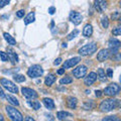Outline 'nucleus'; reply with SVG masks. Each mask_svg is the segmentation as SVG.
<instances>
[{
    "instance_id": "nucleus-16",
    "label": "nucleus",
    "mask_w": 121,
    "mask_h": 121,
    "mask_svg": "<svg viewBox=\"0 0 121 121\" xmlns=\"http://www.w3.org/2000/svg\"><path fill=\"white\" fill-rule=\"evenodd\" d=\"M93 35V26L91 24H86L83 29V35L85 37H90Z\"/></svg>"
},
{
    "instance_id": "nucleus-3",
    "label": "nucleus",
    "mask_w": 121,
    "mask_h": 121,
    "mask_svg": "<svg viewBox=\"0 0 121 121\" xmlns=\"http://www.w3.org/2000/svg\"><path fill=\"white\" fill-rule=\"evenodd\" d=\"M97 44L95 43H90L85 44L84 47H82L80 50H79V54L81 56H89L94 54L97 51Z\"/></svg>"
},
{
    "instance_id": "nucleus-29",
    "label": "nucleus",
    "mask_w": 121,
    "mask_h": 121,
    "mask_svg": "<svg viewBox=\"0 0 121 121\" xmlns=\"http://www.w3.org/2000/svg\"><path fill=\"white\" fill-rule=\"evenodd\" d=\"M101 24L103 26V28H107L109 26V20L107 16H103L101 18Z\"/></svg>"
},
{
    "instance_id": "nucleus-24",
    "label": "nucleus",
    "mask_w": 121,
    "mask_h": 121,
    "mask_svg": "<svg viewBox=\"0 0 121 121\" xmlns=\"http://www.w3.org/2000/svg\"><path fill=\"white\" fill-rule=\"evenodd\" d=\"M28 105L30 106V107H32V109H35V110H39V109H40V103L39 101H27Z\"/></svg>"
},
{
    "instance_id": "nucleus-40",
    "label": "nucleus",
    "mask_w": 121,
    "mask_h": 121,
    "mask_svg": "<svg viewBox=\"0 0 121 121\" xmlns=\"http://www.w3.org/2000/svg\"><path fill=\"white\" fill-rule=\"evenodd\" d=\"M119 16V13L118 12H115L114 14H112V19L113 20H115V19H117V17Z\"/></svg>"
},
{
    "instance_id": "nucleus-9",
    "label": "nucleus",
    "mask_w": 121,
    "mask_h": 121,
    "mask_svg": "<svg viewBox=\"0 0 121 121\" xmlns=\"http://www.w3.org/2000/svg\"><path fill=\"white\" fill-rule=\"evenodd\" d=\"M87 74V67L84 65H81L77 67L76 69L73 70V75L75 76L77 79H81V78H84Z\"/></svg>"
},
{
    "instance_id": "nucleus-27",
    "label": "nucleus",
    "mask_w": 121,
    "mask_h": 121,
    "mask_svg": "<svg viewBox=\"0 0 121 121\" xmlns=\"http://www.w3.org/2000/svg\"><path fill=\"white\" fill-rule=\"evenodd\" d=\"M94 107H95V104H94V102L92 100L87 101L84 103V108L86 109V110H91V109H93Z\"/></svg>"
},
{
    "instance_id": "nucleus-32",
    "label": "nucleus",
    "mask_w": 121,
    "mask_h": 121,
    "mask_svg": "<svg viewBox=\"0 0 121 121\" xmlns=\"http://www.w3.org/2000/svg\"><path fill=\"white\" fill-rule=\"evenodd\" d=\"M0 58H1V60H3V62H7L8 60V56L4 52H0Z\"/></svg>"
},
{
    "instance_id": "nucleus-38",
    "label": "nucleus",
    "mask_w": 121,
    "mask_h": 121,
    "mask_svg": "<svg viewBox=\"0 0 121 121\" xmlns=\"http://www.w3.org/2000/svg\"><path fill=\"white\" fill-rule=\"evenodd\" d=\"M55 11H56V8H55L54 6H52V7H50V8H48V13H50V14H54Z\"/></svg>"
},
{
    "instance_id": "nucleus-12",
    "label": "nucleus",
    "mask_w": 121,
    "mask_h": 121,
    "mask_svg": "<svg viewBox=\"0 0 121 121\" xmlns=\"http://www.w3.org/2000/svg\"><path fill=\"white\" fill-rule=\"evenodd\" d=\"M94 6L98 12H103L107 8V2L105 0H94Z\"/></svg>"
},
{
    "instance_id": "nucleus-36",
    "label": "nucleus",
    "mask_w": 121,
    "mask_h": 121,
    "mask_svg": "<svg viewBox=\"0 0 121 121\" xmlns=\"http://www.w3.org/2000/svg\"><path fill=\"white\" fill-rule=\"evenodd\" d=\"M107 76L109 78H111V77H113V71H112V69H107Z\"/></svg>"
},
{
    "instance_id": "nucleus-1",
    "label": "nucleus",
    "mask_w": 121,
    "mask_h": 121,
    "mask_svg": "<svg viewBox=\"0 0 121 121\" xmlns=\"http://www.w3.org/2000/svg\"><path fill=\"white\" fill-rule=\"evenodd\" d=\"M118 107H119V100L113 99V98L103 100L99 105V108L102 112H110Z\"/></svg>"
},
{
    "instance_id": "nucleus-7",
    "label": "nucleus",
    "mask_w": 121,
    "mask_h": 121,
    "mask_svg": "<svg viewBox=\"0 0 121 121\" xmlns=\"http://www.w3.org/2000/svg\"><path fill=\"white\" fill-rule=\"evenodd\" d=\"M120 41L116 39H110L108 41V47H109V51L108 52H111V54L113 55H116L119 51V48H120Z\"/></svg>"
},
{
    "instance_id": "nucleus-10",
    "label": "nucleus",
    "mask_w": 121,
    "mask_h": 121,
    "mask_svg": "<svg viewBox=\"0 0 121 121\" xmlns=\"http://www.w3.org/2000/svg\"><path fill=\"white\" fill-rule=\"evenodd\" d=\"M69 19H70L72 22H73L74 24L78 25V24H80L81 22H82L83 16H82L81 13L77 12V11H71L70 16H69Z\"/></svg>"
},
{
    "instance_id": "nucleus-35",
    "label": "nucleus",
    "mask_w": 121,
    "mask_h": 121,
    "mask_svg": "<svg viewBox=\"0 0 121 121\" xmlns=\"http://www.w3.org/2000/svg\"><path fill=\"white\" fill-rule=\"evenodd\" d=\"M24 13H25L24 9H20V10H18L17 12H16V16H17L18 18H21V17L24 16Z\"/></svg>"
},
{
    "instance_id": "nucleus-11",
    "label": "nucleus",
    "mask_w": 121,
    "mask_h": 121,
    "mask_svg": "<svg viewBox=\"0 0 121 121\" xmlns=\"http://www.w3.org/2000/svg\"><path fill=\"white\" fill-rule=\"evenodd\" d=\"M81 60V58L80 56H76V58H73V59H70V60H67L63 65V69H70V68H73L74 66H76L77 64Z\"/></svg>"
},
{
    "instance_id": "nucleus-17",
    "label": "nucleus",
    "mask_w": 121,
    "mask_h": 121,
    "mask_svg": "<svg viewBox=\"0 0 121 121\" xmlns=\"http://www.w3.org/2000/svg\"><path fill=\"white\" fill-rule=\"evenodd\" d=\"M43 102L44 106L47 107V109H48V110H52V109H55V107H56L55 102L52 99H50V98H43Z\"/></svg>"
},
{
    "instance_id": "nucleus-37",
    "label": "nucleus",
    "mask_w": 121,
    "mask_h": 121,
    "mask_svg": "<svg viewBox=\"0 0 121 121\" xmlns=\"http://www.w3.org/2000/svg\"><path fill=\"white\" fill-rule=\"evenodd\" d=\"M60 63H62V59H60V58H58V59H56V60L54 62V65H55V66H59Z\"/></svg>"
},
{
    "instance_id": "nucleus-33",
    "label": "nucleus",
    "mask_w": 121,
    "mask_h": 121,
    "mask_svg": "<svg viewBox=\"0 0 121 121\" xmlns=\"http://www.w3.org/2000/svg\"><path fill=\"white\" fill-rule=\"evenodd\" d=\"M112 33H113V35H121V27L117 26V27L113 28Z\"/></svg>"
},
{
    "instance_id": "nucleus-21",
    "label": "nucleus",
    "mask_w": 121,
    "mask_h": 121,
    "mask_svg": "<svg viewBox=\"0 0 121 121\" xmlns=\"http://www.w3.org/2000/svg\"><path fill=\"white\" fill-rule=\"evenodd\" d=\"M3 36H4L5 40L8 43V44H11V45H15V44H16V40H15V39L13 36H11L8 32H4V33H3Z\"/></svg>"
},
{
    "instance_id": "nucleus-26",
    "label": "nucleus",
    "mask_w": 121,
    "mask_h": 121,
    "mask_svg": "<svg viewBox=\"0 0 121 121\" xmlns=\"http://www.w3.org/2000/svg\"><path fill=\"white\" fill-rule=\"evenodd\" d=\"M13 79H14V81L17 82V83H22V82L25 81V77H24L23 75H20V74L14 75L13 76Z\"/></svg>"
},
{
    "instance_id": "nucleus-43",
    "label": "nucleus",
    "mask_w": 121,
    "mask_h": 121,
    "mask_svg": "<svg viewBox=\"0 0 121 121\" xmlns=\"http://www.w3.org/2000/svg\"><path fill=\"white\" fill-rule=\"evenodd\" d=\"M25 121H35V120L33 119L32 117H30V116H26V118H25Z\"/></svg>"
},
{
    "instance_id": "nucleus-20",
    "label": "nucleus",
    "mask_w": 121,
    "mask_h": 121,
    "mask_svg": "<svg viewBox=\"0 0 121 121\" xmlns=\"http://www.w3.org/2000/svg\"><path fill=\"white\" fill-rule=\"evenodd\" d=\"M55 81H56V76H55V74H48L47 77H45L44 84L47 85V86H48V87H51L55 83Z\"/></svg>"
},
{
    "instance_id": "nucleus-30",
    "label": "nucleus",
    "mask_w": 121,
    "mask_h": 121,
    "mask_svg": "<svg viewBox=\"0 0 121 121\" xmlns=\"http://www.w3.org/2000/svg\"><path fill=\"white\" fill-rule=\"evenodd\" d=\"M78 35H79V30H78V29H74L73 31H72V32L70 33V35H68L67 39H68V40H72L73 39H75V37L77 36Z\"/></svg>"
},
{
    "instance_id": "nucleus-19",
    "label": "nucleus",
    "mask_w": 121,
    "mask_h": 121,
    "mask_svg": "<svg viewBox=\"0 0 121 121\" xmlns=\"http://www.w3.org/2000/svg\"><path fill=\"white\" fill-rule=\"evenodd\" d=\"M35 12H29L25 16L23 21H24V24L27 25L29 23H32V22H35Z\"/></svg>"
},
{
    "instance_id": "nucleus-45",
    "label": "nucleus",
    "mask_w": 121,
    "mask_h": 121,
    "mask_svg": "<svg viewBox=\"0 0 121 121\" xmlns=\"http://www.w3.org/2000/svg\"><path fill=\"white\" fill-rule=\"evenodd\" d=\"M63 48H67V43H63Z\"/></svg>"
},
{
    "instance_id": "nucleus-42",
    "label": "nucleus",
    "mask_w": 121,
    "mask_h": 121,
    "mask_svg": "<svg viewBox=\"0 0 121 121\" xmlns=\"http://www.w3.org/2000/svg\"><path fill=\"white\" fill-rule=\"evenodd\" d=\"M65 69H63V68H62V69H60L59 71H58V74L59 75H63V74H65Z\"/></svg>"
},
{
    "instance_id": "nucleus-8",
    "label": "nucleus",
    "mask_w": 121,
    "mask_h": 121,
    "mask_svg": "<svg viewBox=\"0 0 121 121\" xmlns=\"http://www.w3.org/2000/svg\"><path fill=\"white\" fill-rule=\"evenodd\" d=\"M21 93L26 99H36L39 97V94L36 93V91L30 89V88H22L21 89Z\"/></svg>"
},
{
    "instance_id": "nucleus-2",
    "label": "nucleus",
    "mask_w": 121,
    "mask_h": 121,
    "mask_svg": "<svg viewBox=\"0 0 121 121\" xmlns=\"http://www.w3.org/2000/svg\"><path fill=\"white\" fill-rule=\"evenodd\" d=\"M5 109H6L7 114H8V117L12 121H23V116L15 107L7 105Z\"/></svg>"
},
{
    "instance_id": "nucleus-14",
    "label": "nucleus",
    "mask_w": 121,
    "mask_h": 121,
    "mask_svg": "<svg viewBox=\"0 0 121 121\" xmlns=\"http://www.w3.org/2000/svg\"><path fill=\"white\" fill-rule=\"evenodd\" d=\"M96 80H97V75H96V73H94V72H91V73L85 78L84 83H85L86 86H91Z\"/></svg>"
},
{
    "instance_id": "nucleus-4",
    "label": "nucleus",
    "mask_w": 121,
    "mask_h": 121,
    "mask_svg": "<svg viewBox=\"0 0 121 121\" xmlns=\"http://www.w3.org/2000/svg\"><path fill=\"white\" fill-rule=\"evenodd\" d=\"M120 89L121 88H120V86L118 84H116V83H112V84H110L108 87H106V88L104 89L103 93L105 94V95H108L110 97H114L120 92Z\"/></svg>"
},
{
    "instance_id": "nucleus-13",
    "label": "nucleus",
    "mask_w": 121,
    "mask_h": 121,
    "mask_svg": "<svg viewBox=\"0 0 121 121\" xmlns=\"http://www.w3.org/2000/svg\"><path fill=\"white\" fill-rule=\"evenodd\" d=\"M6 51H7L8 59L11 60V64H12V65H15V64L18 62V56L16 55V52H15L13 48H7Z\"/></svg>"
},
{
    "instance_id": "nucleus-31",
    "label": "nucleus",
    "mask_w": 121,
    "mask_h": 121,
    "mask_svg": "<svg viewBox=\"0 0 121 121\" xmlns=\"http://www.w3.org/2000/svg\"><path fill=\"white\" fill-rule=\"evenodd\" d=\"M102 121H121L118 116H107L102 119Z\"/></svg>"
},
{
    "instance_id": "nucleus-41",
    "label": "nucleus",
    "mask_w": 121,
    "mask_h": 121,
    "mask_svg": "<svg viewBox=\"0 0 121 121\" xmlns=\"http://www.w3.org/2000/svg\"><path fill=\"white\" fill-rule=\"evenodd\" d=\"M4 97H5V94H4V92H3L2 88L0 87V98H4Z\"/></svg>"
},
{
    "instance_id": "nucleus-6",
    "label": "nucleus",
    "mask_w": 121,
    "mask_h": 121,
    "mask_svg": "<svg viewBox=\"0 0 121 121\" xmlns=\"http://www.w3.org/2000/svg\"><path fill=\"white\" fill-rule=\"evenodd\" d=\"M0 84L2 85L3 88H5L6 90H8L11 93H18V88L17 86L14 84L13 82H11L9 80H7L5 78H2L0 80Z\"/></svg>"
},
{
    "instance_id": "nucleus-15",
    "label": "nucleus",
    "mask_w": 121,
    "mask_h": 121,
    "mask_svg": "<svg viewBox=\"0 0 121 121\" xmlns=\"http://www.w3.org/2000/svg\"><path fill=\"white\" fill-rule=\"evenodd\" d=\"M109 54H110V52H108V50H105V48H103V50H101L99 52H98L97 60H99V62H104V60H106L109 58Z\"/></svg>"
},
{
    "instance_id": "nucleus-18",
    "label": "nucleus",
    "mask_w": 121,
    "mask_h": 121,
    "mask_svg": "<svg viewBox=\"0 0 121 121\" xmlns=\"http://www.w3.org/2000/svg\"><path fill=\"white\" fill-rule=\"evenodd\" d=\"M77 104H78L77 98H75V97H69L67 99V105H68V107L71 108V109H75L76 107H77Z\"/></svg>"
},
{
    "instance_id": "nucleus-44",
    "label": "nucleus",
    "mask_w": 121,
    "mask_h": 121,
    "mask_svg": "<svg viewBox=\"0 0 121 121\" xmlns=\"http://www.w3.org/2000/svg\"><path fill=\"white\" fill-rule=\"evenodd\" d=\"M0 121H4V117L2 116V114H0Z\"/></svg>"
},
{
    "instance_id": "nucleus-28",
    "label": "nucleus",
    "mask_w": 121,
    "mask_h": 121,
    "mask_svg": "<svg viewBox=\"0 0 121 121\" xmlns=\"http://www.w3.org/2000/svg\"><path fill=\"white\" fill-rule=\"evenodd\" d=\"M73 82V79H72L71 77H65L63 79H60V83L62 85H67V84H70V83Z\"/></svg>"
},
{
    "instance_id": "nucleus-39",
    "label": "nucleus",
    "mask_w": 121,
    "mask_h": 121,
    "mask_svg": "<svg viewBox=\"0 0 121 121\" xmlns=\"http://www.w3.org/2000/svg\"><path fill=\"white\" fill-rule=\"evenodd\" d=\"M95 93H96V97H101L102 95H103V92L100 91V90H96Z\"/></svg>"
},
{
    "instance_id": "nucleus-23",
    "label": "nucleus",
    "mask_w": 121,
    "mask_h": 121,
    "mask_svg": "<svg viewBox=\"0 0 121 121\" xmlns=\"http://www.w3.org/2000/svg\"><path fill=\"white\" fill-rule=\"evenodd\" d=\"M5 98H6L7 101H8L11 105H13V106H19V102H18V100L14 96H11V95H8V94H7V95H5Z\"/></svg>"
},
{
    "instance_id": "nucleus-34",
    "label": "nucleus",
    "mask_w": 121,
    "mask_h": 121,
    "mask_svg": "<svg viewBox=\"0 0 121 121\" xmlns=\"http://www.w3.org/2000/svg\"><path fill=\"white\" fill-rule=\"evenodd\" d=\"M10 0H0V8H3L7 4H9Z\"/></svg>"
},
{
    "instance_id": "nucleus-25",
    "label": "nucleus",
    "mask_w": 121,
    "mask_h": 121,
    "mask_svg": "<svg viewBox=\"0 0 121 121\" xmlns=\"http://www.w3.org/2000/svg\"><path fill=\"white\" fill-rule=\"evenodd\" d=\"M97 77L99 78V80L100 81H105L106 80V75H105V72H104V70L103 69H98V71H97Z\"/></svg>"
},
{
    "instance_id": "nucleus-5",
    "label": "nucleus",
    "mask_w": 121,
    "mask_h": 121,
    "mask_svg": "<svg viewBox=\"0 0 121 121\" xmlns=\"http://www.w3.org/2000/svg\"><path fill=\"white\" fill-rule=\"evenodd\" d=\"M43 74V69L39 65H33L27 70V75L30 78H39Z\"/></svg>"
},
{
    "instance_id": "nucleus-22",
    "label": "nucleus",
    "mask_w": 121,
    "mask_h": 121,
    "mask_svg": "<svg viewBox=\"0 0 121 121\" xmlns=\"http://www.w3.org/2000/svg\"><path fill=\"white\" fill-rule=\"evenodd\" d=\"M56 117L59 120H65L68 117H72V114L67 111H59L56 113Z\"/></svg>"
}]
</instances>
